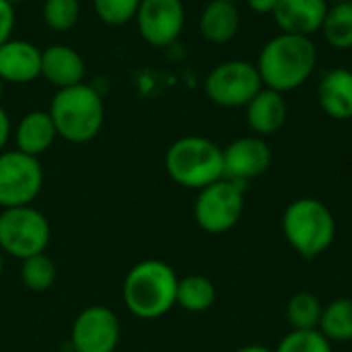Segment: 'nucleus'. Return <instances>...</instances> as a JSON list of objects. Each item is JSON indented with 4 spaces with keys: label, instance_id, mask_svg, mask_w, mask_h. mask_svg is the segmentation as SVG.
Masks as SVG:
<instances>
[{
    "label": "nucleus",
    "instance_id": "22",
    "mask_svg": "<svg viewBox=\"0 0 352 352\" xmlns=\"http://www.w3.org/2000/svg\"><path fill=\"white\" fill-rule=\"evenodd\" d=\"M324 39L334 50H351L352 47V0L336 2L328 6L324 25L320 29Z\"/></svg>",
    "mask_w": 352,
    "mask_h": 352
},
{
    "label": "nucleus",
    "instance_id": "20",
    "mask_svg": "<svg viewBox=\"0 0 352 352\" xmlns=\"http://www.w3.org/2000/svg\"><path fill=\"white\" fill-rule=\"evenodd\" d=\"M217 301V289L210 278L202 274H188L177 283L175 305L190 314H202L210 309Z\"/></svg>",
    "mask_w": 352,
    "mask_h": 352
},
{
    "label": "nucleus",
    "instance_id": "31",
    "mask_svg": "<svg viewBox=\"0 0 352 352\" xmlns=\"http://www.w3.org/2000/svg\"><path fill=\"white\" fill-rule=\"evenodd\" d=\"M235 352H274V351H272V349H268V346H264V344H248V346L237 349Z\"/></svg>",
    "mask_w": 352,
    "mask_h": 352
},
{
    "label": "nucleus",
    "instance_id": "23",
    "mask_svg": "<svg viewBox=\"0 0 352 352\" xmlns=\"http://www.w3.org/2000/svg\"><path fill=\"white\" fill-rule=\"evenodd\" d=\"M322 301L307 291L293 295L287 303V322L293 330H318L322 320Z\"/></svg>",
    "mask_w": 352,
    "mask_h": 352
},
{
    "label": "nucleus",
    "instance_id": "32",
    "mask_svg": "<svg viewBox=\"0 0 352 352\" xmlns=\"http://www.w3.org/2000/svg\"><path fill=\"white\" fill-rule=\"evenodd\" d=\"M2 270H4V260H2V252H0V278H2Z\"/></svg>",
    "mask_w": 352,
    "mask_h": 352
},
{
    "label": "nucleus",
    "instance_id": "35",
    "mask_svg": "<svg viewBox=\"0 0 352 352\" xmlns=\"http://www.w3.org/2000/svg\"><path fill=\"white\" fill-rule=\"evenodd\" d=\"M6 2H10V4H21V2H25V0H6Z\"/></svg>",
    "mask_w": 352,
    "mask_h": 352
},
{
    "label": "nucleus",
    "instance_id": "36",
    "mask_svg": "<svg viewBox=\"0 0 352 352\" xmlns=\"http://www.w3.org/2000/svg\"><path fill=\"white\" fill-rule=\"evenodd\" d=\"M225 2H237V0H225Z\"/></svg>",
    "mask_w": 352,
    "mask_h": 352
},
{
    "label": "nucleus",
    "instance_id": "4",
    "mask_svg": "<svg viewBox=\"0 0 352 352\" xmlns=\"http://www.w3.org/2000/svg\"><path fill=\"white\" fill-rule=\"evenodd\" d=\"M165 171L177 186L202 190L225 177L223 148L204 136H182L165 153Z\"/></svg>",
    "mask_w": 352,
    "mask_h": 352
},
{
    "label": "nucleus",
    "instance_id": "28",
    "mask_svg": "<svg viewBox=\"0 0 352 352\" xmlns=\"http://www.w3.org/2000/svg\"><path fill=\"white\" fill-rule=\"evenodd\" d=\"M16 25V14H14V4L0 0V45L12 37Z\"/></svg>",
    "mask_w": 352,
    "mask_h": 352
},
{
    "label": "nucleus",
    "instance_id": "11",
    "mask_svg": "<svg viewBox=\"0 0 352 352\" xmlns=\"http://www.w3.org/2000/svg\"><path fill=\"white\" fill-rule=\"evenodd\" d=\"M70 340L74 352H116L120 320L105 305H89L76 316Z\"/></svg>",
    "mask_w": 352,
    "mask_h": 352
},
{
    "label": "nucleus",
    "instance_id": "8",
    "mask_svg": "<svg viewBox=\"0 0 352 352\" xmlns=\"http://www.w3.org/2000/svg\"><path fill=\"white\" fill-rule=\"evenodd\" d=\"M262 87L256 64L248 60H225L204 80L206 97L221 107H245Z\"/></svg>",
    "mask_w": 352,
    "mask_h": 352
},
{
    "label": "nucleus",
    "instance_id": "17",
    "mask_svg": "<svg viewBox=\"0 0 352 352\" xmlns=\"http://www.w3.org/2000/svg\"><path fill=\"white\" fill-rule=\"evenodd\" d=\"M318 101L322 111L338 122L352 118V70H328L318 87Z\"/></svg>",
    "mask_w": 352,
    "mask_h": 352
},
{
    "label": "nucleus",
    "instance_id": "12",
    "mask_svg": "<svg viewBox=\"0 0 352 352\" xmlns=\"http://www.w3.org/2000/svg\"><path fill=\"white\" fill-rule=\"evenodd\" d=\"M272 163V148L262 136H241L235 138L227 148H223L225 177L248 184L268 171Z\"/></svg>",
    "mask_w": 352,
    "mask_h": 352
},
{
    "label": "nucleus",
    "instance_id": "33",
    "mask_svg": "<svg viewBox=\"0 0 352 352\" xmlns=\"http://www.w3.org/2000/svg\"><path fill=\"white\" fill-rule=\"evenodd\" d=\"M2 95H4V82L0 80V99H2Z\"/></svg>",
    "mask_w": 352,
    "mask_h": 352
},
{
    "label": "nucleus",
    "instance_id": "29",
    "mask_svg": "<svg viewBox=\"0 0 352 352\" xmlns=\"http://www.w3.org/2000/svg\"><path fill=\"white\" fill-rule=\"evenodd\" d=\"M250 10H254L256 14H272L278 0H245Z\"/></svg>",
    "mask_w": 352,
    "mask_h": 352
},
{
    "label": "nucleus",
    "instance_id": "27",
    "mask_svg": "<svg viewBox=\"0 0 352 352\" xmlns=\"http://www.w3.org/2000/svg\"><path fill=\"white\" fill-rule=\"evenodd\" d=\"M140 0H93V10L99 21L109 27H122L134 21Z\"/></svg>",
    "mask_w": 352,
    "mask_h": 352
},
{
    "label": "nucleus",
    "instance_id": "1",
    "mask_svg": "<svg viewBox=\"0 0 352 352\" xmlns=\"http://www.w3.org/2000/svg\"><path fill=\"white\" fill-rule=\"evenodd\" d=\"M316 64L318 47L311 37L278 33L264 43L256 68L266 89L285 95L305 85L311 78Z\"/></svg>",
    "mask_w": 352,
    "mask_h": 352
},
{
    "label": "nucleus",
    "instance_id": "7",
    "mask_svg": "<svg viewBox=\"0 0 352 352\" xmlns=\"http://www.w3.org/2000/svg\"><path fill=\"white\" fill-rule=\"evenodd\" d=\"M245 186L227 177L217 179L214 184L198 190L194 202V221L196 225L212 235L231 231L245 208Z\"/></svg>",
    "mask_w": 352,
    "mask_h": 352
},
{
    "label": "nucleus",
    "instance_id": "14",
    "mask_svg": "<svg viewBox=\"0 0 352 352\" xmlns=\"http://www.w3.org/2000/svg\"><path fill=\"white\" fill-rule=\"evenodd\" d=\"M328 6L326 0H278L272 16L283 33L311 37L322 29Z\"/></svg>",
    "mask_w": 352,
    "mask_h": 352
},
{
    "label": "nucleus",
    "instance_id": "34",
    "mask_svg": "<svg viewBox=\"0 0 352 352\" xmlns=\"http://www.w3.org/2000/svg\"><path fill=\"white\" fill-rule=\"evenodd\" d=\"M328 4H336V2H349V0H326Z\"/></svg>",
    "mask_w": 352,
    "mask_h": 352
},
{
    "label": "nucleus",
    "instance_id": "5",
    "mask_svg": "<svg viewBox=\"0 0 352 352\" xmlns=\"http://www.w3.org/2000/svg\"><path fill=\"white\" fill-rule=\"evenodd\" d=\"M283 233L287 243L305 260L328 252L336 237L332 210L318 198H297L285 208Z\"/></svg>",
    "mask_w": 352,
    "mask_h": 352
},
{
    "label": "nucleus",
    "instance_id": "16",
    "mask_svg": "<svg viewBox=\"0 0 352 352\" xmlns=\"http://www.w3.org/2000/svg\"><path fill=\"white\" fill-rule=\"evenodd\" d=\"M289 116L287 99L283 93L262 87L260 93L245 105V122L256 136L276 134Z\"/></svg>",
    "mask_w": 352,
    "mask_h": 352
},
{
    "label": "nucleus",
    "instance_id": "21",
    "mask_svg": "<svg viewBox=\"0 0 352 352\" xmlns=\"http://www.w3.org/2000/svg\"><path fill=\"white\" fill-rule=\"evenodd\" d=\"M318 330L330 342H351L352 340V297H338L330 301L324 311Z\"/></svg>",
    "mask_w": 352,
    "mask_h": 352
},
{
    "label": "nucleus",
    "instance_id": "24",
    "mask_svg": "<svg viewBox=\"0 0 352 352\" xmlns=\"http://www.w3.org/2000/svg\"><path fill=\"white\" fill-rule=\"evenodd\" d=\"M56 274H58L56 264L52 258L45 256V252L23 260L21 278H23V285L33 293H43V291L52 289L56 283Z\"/></svg>",
    "mask_w": 352,
    "mask_h": 352
},
{
    "label": "nucleus",
    "instance_id": "18",
    "mask_svg": "<svg viewBox=\"0 0 352 352\" xmlns=\"http://www.w3.org/2000/svg\"><path fill=\"white\" fill-rule=\"evenodd\" d=\"M56 138H58L56 126L50 113L43 109H33L25 113L19 120L16 130H14L16 151L31 155V157H39L41 153H45L54 144Z\"/></svg>",
    "mask_w": 352,
    "mask_h": 352
},
{
    "label": "nucleus",
    "instance_id": "15",
    "mask_svg": "<svg viewBox=\"0 0 352 352\" xmlns=\"http://www.w3.org/2000/svg\"><path fill=\"white\" fill-rule=\"evenodd\" d=\"M85 74L87 64L74 47L66 43H54L41 50V76L56 89L78 85L85 80Z\"/></svg>",
    "mask_w": 352,
    "mask_h": 352
},
{
    "label": "nucleus",
    "instance_id": "10",
    "mask_svg": "<svg viewBox=\"0 0 352 352\" xmlns=\"http://www.w3.org/2000/svg\"><path fill=\"white\" fill-rule=\"evenodd\" d=\"M134 21L148 45L167 47L177 41L186 27L184 0H140Z\"/></svg>",
    "mask_w": 352,
    "mask_h": 352
},
{
    "label": "nucleus",
    "instance_id": "6",
    "mask_svg": "<svg viewBox=\"0 0 352 352\" xmlns=\"http://www.w3.org/2000/svg\"><path fill=\"white\" fill-rule=\"evenodd\" d=\"M52 237L50 221L37 208L14 206L0 212V252L16 260L43 254Z\"/></svg>",
    "mask_w": 352,
    "mask_h": 352
},
{
    "label": "nucleus",
    "instance_id": "13",
    "mask_svg": "<svg viewBox=\"0 0 352 352\" xmlns=\"http://www.w3.org/2000/svg\"><path fill=\"white\" fill-rule=\"evenodd\" d=\"M41 76V50L27 39H8L0 45V80L29 85Z\"/></svg>",
    "mask_w": 352,
    "mask_h": 352
},
{
    "label": "nucleus",
    "instance_id": "19",
    "mask_svg": "<svg viewBox=\"0 0 352 352\" xmlns=\"http://www.w3.org/2000/svg\"><path fill=\"white\" fill-rule=\"evenodd\" d=\"M241 27L235 2L210 0L200 14V33L210 43H229Z\"/></svg>",
    "mask_w": 352,
    "mask_h": 352
},
{
    "label": "nucleus",
    "instance_id": "2",
    "mask_svg": "<svg viewBox=\"0 0 352 352\" xmlns=\"http://www.w3.org/2000/svg\"><path fill=\"white\" fill-rule=\"evenodd\" d=\"M177 274L161 260H142L124 278L122 297L126 309L140 320H157L169 314L177 299Z\"/></svg>",
    "mask_w": 352,
    "mask_h": 352
},
{
    "label": "nucleus",
    "instance_id": "26",
    "mask_svg": "<svg viewBox=\"0 0 352 352\" xmlns=\"http://www.w3.org/2000/svg\"><path fill=\"white\" fill-rule=\"evenodd\" d=\"M274 352H332V342L320 330H291Z\"/></svg>",
    "mask_w": 352,
    "mask_h": 352
},
{
    "label": "nucleus",
    "instance_id": "3",
    "mask_svg": "<svg viewBox=\"0 0 352 352\" xmlns=\"http://www.w3.org/2000/svg\"><path fill=\"white\" fill-rule=\"evenodd\" d=\"M47 113L58 136L72 144L91 142L101 132L105 122L103 97L87 82L58 89L52 97Z\"/></svg>",
    "mask_w": 352,
    "mask_h": 352
},
{
    "label": "nucleus",
    "instance_id": "9",
    "mask_svg": "<svg viewBox=\"0 0 352 352\" xmlns=\"http://www.w3.org/2000/svg\"><path fill=\"white\" fill-rule=\"evenodd\" d=\"M43 188V169L37 157L21 151L0 153V208L29 206Z\"/></svg>",
    "mask_w": 352,
    "mask_h": 352
},
{
    "label": "nucleus",
    "instance_id": "25",
    "mask_svg": "<svg viewBox=\"0 0 352 352\" xmlns=\"http://www.w3.org/2000/svg\"><path fill=\"white\" fill-rule=\"evenodd\" d=\"M41 19L47 29L56 33H66L80 19V2L78 0H43Z\"/></svg>",
    "mask_w": 352,
    "mask_h": 352
},
{
    "label": "nucleus",
    "instance_id": "30",
    "mask_svg": "<svg viewBox=\"0 0 352 352\" xmlns=\"http://www.w3.org/2000/svg\"><path fill=\"white\" fill-rule=\"evenodd\" d=\"M10 118H8V113H6V109L0 105V153L4 151V146H6V142H8V138H10Z\"/></svg>",
    "mask_w": 352,
    "mask_h": 352
}]
</instances>
